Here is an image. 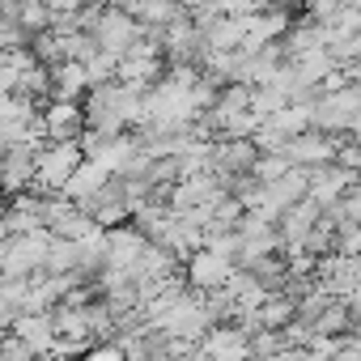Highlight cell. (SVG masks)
I'll list each match as a JSON object with an SVG mask.
<instances>
[{"mask_svg": "<svg viewBox=\"0 0 361 361\" xmlns=\"http://www.w3.org/2000/svg\"><path fill=\"white\" fill-rule=\"evenodd\" d=\"M102 183H111V170L106 166H98V161H90L85 157V166L68 178V188H64V196H73V200H85V196H94Z\"/></svg>", "mask_w": 361, "mask_h": 361, "instance_id": "cell-14", "label": "cell"}, {"mask_svg": "<svg viewBox=\"0 0 361 361\" xmlns=\"http://www.w3.org/2000/svg\"><path fill=\"white\" fill-rule=\"evenodd\" d=\"M98 226H106V230H115V226H128L132 221V200H128V192H123V183L111 174V183H102L94 196H85V200H77Z\"/></svg>", "mask_w": 361, "mask_h": 361, "instance_id": "cell-6", "label": "cell"}, {"mask_svg": "<svg viewBox=\"0 0 361 361\" xmlns=\"http://www.w3.org/2000/svg\"><path fill=\"white\" fill-rule=\"evenodd\" d=\"M43 132H47V140H81L90 132V115L81 102L51 98V102H43Z\"/></svg>", "mask_w": 361, "mask_h": 361, "instance_id": "cell-7", "label": "cell"}, {"mask_svg": "<svg viewBox=\"0 0 361 361\" xmlns=\"http://www.w3.org/2000/svg\"><path fill=\"white\" fill-rule=\"evenodd\" d=\"M259 157L264 153H259V145L251 136H221V140H213V170L209 174H217L221 183L247 178V174H255Z\"/></svg>", "mask_w": 361, "mask_h": 361, "instance_id": "cell-3", "label": "cell"}, {"mask_svg": "<svg viewBox=\"0 0 361 361\" xmlns=\"http://www.w3.org/2000/svg\"><path fill=\"white\" fill-rule=\"evenodd\" d=\"M9 331H18L39 357H51L56 353V344H60V331H56V319H51V310H26Z\"/></svg>", "mask_w": 361, "mask_h": 361, "instance_id": "cell-11", "label": "cell"}, {"mask_svg": "<svg viewBox=\"0 0 361 361\" xmlns=\"http://www.w3.org/2000/svg\"><path fill=\"white\" fill-rule=\"evenodd\" d=\"M47 5H51L56 13H81V9L90 5V0H47Z\"/></svg>", "mask_w": 361, "mask_h": 361, "instance_id": "cell-16", "label": "cell"}, {"mask_svg": "<svg viewBox=\"0 0 361 361\" xmlns=\"http://www.w3.org/2000/svg\"><path fill=\"white\" fill-rule=\"evenodd\" d=\"M323 204L314 200V196H306V200H298L276 226H281V238H285V255H302V247H306V238H310V230L323 221Z\"/></svg>", "mask_w": 361, "mask_h": 361, "instance_id": "cell-8", "label": "cell"}, {"mask_svg": "<svg viewBox=\"0 0 361 361\" xmlns=\"http://www.w3.org/2000/svg\"><path fill=\"white\" fill-rule=\"evenodd\" d=\"M94 39H98V47L102 51H111V56H128L140 39H145V26L132 18V13H123V9H115V5H106V13L98 18V26L90 30Z\"/></svg>", "mask_w": 361, "mask_h": 361, "instance_id": "cell-4", "label": "cell"}, {"mask_svg": "<svg viewBox=\"0 0 361 361\" xmlns=\"http://www.w3.org/2000/svg\"><path fill=\"white\" fill-rule=\"evenodd\" d=\"M90 68L81 60H64L51 68V98H64V102H77L81 94H90Z\"/></svg>", "mask_w": 361, "mask_h": 361, "instance_id": "cell-12", "label": "cell"}, {"mask_svg": "<svg viewBox=\"0 0 361 361\" xmlns=\"http://www.w3.org/2000/svg\"><path fill=\"white\" fill-rule=\"evenodd\" d=\"M39 183V149L35 145H5V188L22 196Z\"/></svg>", "mask_w": 361, "mask_h": 361, "instance_id": "cell-10", "label": "cell"}, {"mask_svg": "<svg viewBox=\"0 0 361 361\" xmlns=\"http://www.w3.org/2000/svg\"><path fill=\"white\" fill-rule=\"evenodd\" d=\"M327 26L323 22H314V18H302V22H293L289 26V35H285V47H289V60H302V56H310V51H323L327 47Z\"/></svg>", "mask_w": 361, "mask_h": 361, "instance_id": "cell-13", "label": "cell"}, {"mask_svg": "<svg viewBox=\"0 0 361 361\" xmlns=\"http://www.w3.org/2000/svg\"><path fill=\"white\" fill-rule=\"evenodd\" d=\"M183 281L192 285V289H200V293H217V289H226L230 281H234V272H238V259H230V255H221V251H213V247H204V251H196L188 264H183Z\"/></svg>", "mask_w": 361, "mask_h": 361, "instance_id": "cell-5", "label": "cell"}, {"mask_svg": "<svg viewBox=\"0 0 361 361\" xmlns=\"http://www.w3.org/2000/svg\"><path fill=\"white\" fill-rule=\"evenodd\" d=\"M56 9L47 5V0H22V9H18V22L30 30V35H43V30H51L56 26Z\"/></svg>", "mask_w": 361, "mask_h": 361, "instance_id": "cell-15", "label": "cell"}, {"mask_svg": "<svg viewBox=\"0 0 361 361\" xmlns=\"http://www.w3.org/2000/svg\"><path fill=\"white\" fill-rule=\"evenodd\" d=\"M51 230H35V234H5V276H39L47 272V251H51Z\"/></svg>", "mask_w": 361, "mask_h": 361, "instance_id": "cell-1", "label": "cell"}, {"mask_svg": "<svg viewBox=\"0 0 361 361\" xmlns=\"http://www.w3.org/2000/svg\"><path fill=\"white\" fill-rule=\"evenodd\" d=\"M336 136L331 132H319V128H310V132H302V136H293L289 145H285V157L298 166V170H314V166H331L336 161Z\"/></svg>", "mask_w": 361, "mask_h": 361, "instance_id": "cell-9", "label": "cell"}, {"mask_svg": "<svg viewBox=\"0 0 361 361\" xmlns=\"http://www.w3.org/2000/svg\"><path fill=\"white\" fill-rule=\"evenodd\" d=\"M85 166V149L81 140H47L39 149V192H64L68 178Z\"/></svg>", "mask_w": 361, "mask_h": 361, "instance_id": "cell-2", "label": "cell"}]
</instances>
